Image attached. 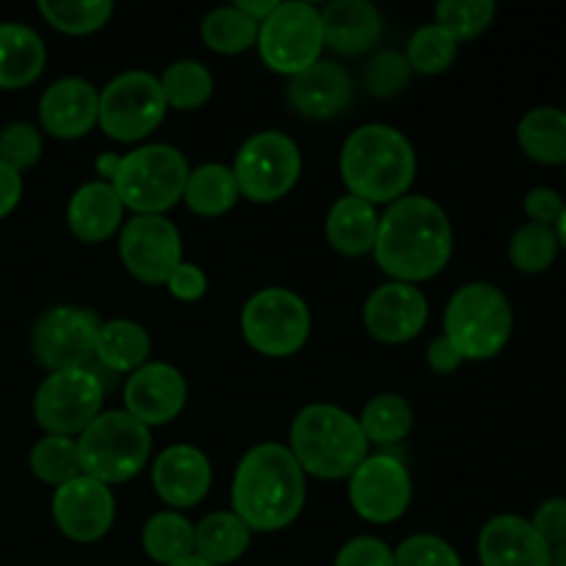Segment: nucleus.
<instances>
[{
  "label": "nucleus",
  "mask_w": 566,
  "mask_h": 566,
  "mask_svg": "<svg viewBox=\"0 0 566 566\" xmlns=\"http://www.w3.org/2000/svg\"><path fill=\"white\" fill-rule=\"evenodd\" d=\"M230 169L243 199L254 205L280 202L302 177V149L285 133L260 130L241 144Z\"/></svg>",
  "instance_id": "nucleus-8"
},
{
  "label": "nucleus",
  "mask_w": 566,
  "mask_h": 566,
  "mask_svg": "<svg viewBox=\"0 0 566 566\" xmlns=\"http://www.w3.org/2000/svg\"><path fill=\"white\" fill-rule=\"evenodd\" d=\"M169 566H216V564H208V562H202V558H197V556H188V558H182V562H177V564H169Z\"/></svg>",
  "instance_id": "nucleus-52"
},
{
  "label": "nucleus",
  "mask_w": 566,
  "mask_h": 566,
  "mask_svg": "<svg viewBox=\"0 0 566 566\" xmlns=\"http://www.w3.org/2000/svg\"><path fill=\"white\" fill-rule=\"evenodd\" d=\"M149 354H153V337L142 324L127 318L99 324L94 363L103 365L108 374H136L142 365L149 363Z\"/></svg>",
  "instance_id": "nucleus-27"
},
{
  "label": "nucleus",
  "mask_w": 566,
  "mask_h": 566,
  "mask_svg": "<svg viewBox=\"0 0 566 566\" xmlns=\"http://www.w3.org/2000/svg\"><path fill=\"white\" fill-rule=\"evenodd\" d=\"M153 431L138 423L125 409H108L92 420L77 437L81 473L99 484H125L149 464Z\"/></svg>",
  "instance_id": "nucleus-7"
},
{
  "label": "nucleus",
  "mask_w": 566,
  "mask_h": 566,
  "mask_svg": "<svg viewBox=\"0 0 566 566\" xmlns=\"http://www.w3.org/2000/svg\"><path fill=\"white\" fill-rule=\"evenodd\" d=\"M352 509L370 525H390L407 514L412 503V475L401 459L374 453L348 479Z\"/></svg>",
  "instance_id": "nucleus-14"
},
{
  "label": "nucleus",
  "mask_w": 566,
  "mask_h": 566,
  "mask_svg": "<svg viewBox=\"0 0 566 566\" xmlns=\"http://www.w3.org/2000/svg\"><path fill=\"white\" fill-rule=\"evenodd\" d=\"M457 53L459 44L437 22H429V25L418 28L412 33L403 59H407L412 72H420V75H440V72H446L457 61Z\"/></svg>",
  "instance_id": "nucleus-39"
},
{
  "label": "nucleus",
  "mask_w": 566,
  "mask_h": 566,
  "mask_svg": "<svg viewBox=\"0 0 566 566\" xmlns=\"http://www.w3.org/2000/svg\"><path fill=\"white\" fill-rule=\"evenodd\" d=\"M188 398V385L180 370L169 363H147L127 376L125 412L133 415L142 426L155 429L166 426L182 412Z\"/></svg>",
  "instance_id": "nucleus-18"
},
{
  "label": "nucleus",
  "mask_w": 566,
  "mask_h": 566,
  "mask_svg": "<svg viewBox=\"0 0 566 566\" xmlns=\"http://www.w3.org/2000/svg\"><path fill=\"white\" fill-rule=\"evenodd\" d=\"M119 160H122V155H116V153L97 155V164H94V169H97L99 180H105V182L114 180L116 169H119Z\"/></svg>",
  "instance_id": "nucleus-50"
},
{
  "label": "nucleus",
  "mask_w": 566,
  "mask_h": 566,
  "mask_svg": "<svg viewBox=\"0 0 566 566\" xmlns=\"http://www.w3.org/2000/svg\"><path fill=\"white\" fill-rule=\"evenodd\" d=\"M409 77H412V70H409L403 53H396V50L376 53L370 64L365 66V86L379 99H390L401 94L409 86Z\"/></svg>",
  "instance_id": "nucleus-41"
},
{
  "label": "nucleus",
  "mask_w": 566,
  "mask_h": 566,
  "mask_svg": "<svg viewBox=\"0 0 566 566\" xmlns=\"http://www.w3.org/2000/svg\"><path fill=\"white\" fill-rule=\"evenodd\" d=\"M105 381L92 365L44 376L33 396V418L48 434L81 437L103 412Z\"/></svg>",
  "instance_id": "nucleus-11"
},
{
  "label": "nucleus",
  "mask_w": 566,
  "mask_h": 566,
  "mask_svg": "<svg viewBox=\"0 0 566 566\" xmlns=\"http://www.w3.org/2000/svg\"><path fill=\"white\" fill-rule=\"evenodd\" d=\"M99 321L92 310L59 304L39 315L31 329V352L42 368L55 370L86 368L94 359Z\"/></svg>",
  "instance_id": "nucleus-13"
},
{
  "label": "nucleus",
  "mask_w": 566,
  "mask_h": 566,
  "mask_svg": "<svg viewBox=\"0 0 566 566\" xmlns=\"http://www.w3.org/2000/svg\"><path fill=\"white\" fill-rule=\"evenodd\" d=\"M166 111L169 108L158 77L144 70H130L116 75L99 92L97 127L114 142L136 144L158 130Z\"/></svg>",
  "instance_id": "nucleus-12"
},
{
  "label": "nucleus",
  "mask_w": 566,
  "mask_h": 566,
  "mask_svg": "<svg viewBox=\"0 0 566 566\" xmlns=\"http://www.w3.org/2000/svg\"><path fill=\"white\" fill-rule=\"evenodd\" d=\"M260 59L276 75H298L310 70L324 53V25L321 9L304 0H285L274 14L260 22Z\"/></svg>",
  "instance_id": "nucleus-10"
},
{
  "label": "nucleus",
  "mask_w": 566,
  "mask_h": 566,
  "mask_svg": "<svg viewBox=\"0 0 566 566\" xmlns=\"http://www.w3.org/2000/svg\"><path fill=\"white\" fill-rule=\"evenodd\" d=\"M42 133L31 122H9L0 130V160L9 164L14 171H25L39 164L42 158Z\"/></svg>",
  "instance_id": "nucleus-40"
},
{
  "label": "nucleus",
  "mask_w": 566,
  "mask_h": 566,
  "mask_svg": "<svg viewBox=\"0 0 566 566\" xmlns=\"http://www.w3.org/2000/svg\"><path fill=\"white\" fill-rule=\"evenodd\" d=\"M99 92L86 77H61L39 97V125L61 142H75L97 127Z\"/></svg>",
  "instance_id": "nucleus-19"
},
{
  "label": "nucleus",
  "mask_w": 566,
  "mask_h": 566,
  "mask_svg": "<svg viewBox=\"0 0 566 566\" xmlns=\"http://www.w3.org/2000/svg\"><path fill=\"white\" fill-rule=\"evenodd\" d=\"M287 451L304 470L321 481H348L354 470L368 459L370 442L363 426L335 403H310L298 409L291 423Z\"/></svg>",
  "instance_id": "nucleus-4"
},
{
  "label": "nucleus",
  "mask_w": 566,
  "mask_h": 566,
  "mask_svg": "<svg viewBox=\"0 0 566 566\" xmlns=\"http://www.w3.org/2000/svg\"><path fill=\"white\" fill-rule=\"evenodd\" d=\"M553 566H566V545L553 551Z\"/></svg>",
  "instance_id": "nucleus-53"
},
{
  "label": "nucleus",
  "mask_w": 566,
  "mask_h": 566,
  "mask_svg": "<svg viewBox=\"0 0 566 566\" xmlns=\"http://www.w3.org/2000/svg\"><path fill=\"white\" fill-rule=\"evenodd\" d=\"M252 545V531L232 512H213L193 525V556L202 562L227 566L243 556Z\"/></svg>",
  "instance_id": "nucleus-29"
},
{
  "label": "nucleus",
  "mask_w": 566,
  "mask_h": 566,
  "mask_svg": "<svg viewBox=\"0 0 566 566\" xmlns=\"http://www.w3.org/2000/svg\"><path fill=\"white\" fill-rule=\"evenodd\" d=\"M564 205H566V199L556 191V188L539 186V188H531V191L525 193L523 208H525V216H528L531 224L556 227Z\"/></svg>",
  "instance_id": "nucleus-45"
},
{
  "label": "nucleus",
  "mask_w": 566,
  "mask_h": 566,
  "mask_svg": "<svg viewBox=\"0 0 566 566\" xmlns=\"http://www.w3.org/2000/svg\"><path fill=\"white\" fill-rule=\"evenodd\" d=\"M119 260L144 285H166L182 263L180 230L166 216H133L119 230Z\"/></svg>",
  "instance_id": "nucleus-15"
},
{
  "label": "nucleus",
  "mask_w": 566,
  "mask_h": 566,
  "mask_svg": "<svg viewBox=\"0 0 566 566\" xmlns=\"http://www.w3.org/2000/svg\"><path fill=\"white\" fill-rule=\"evenodd\" d=\"M352 97L354 81L337 61H315L287 86V103L304 119H335L352 105Z\"/></svg>",
  "instance_id": "nucleus-21"
},
{
  "label": "nucleus",
  "mask_w": 566,
  "mask_h": 566,
  "mask_svg": "<svg viewBox=\"0 0 566 566\" xmlns=\"http://www.w3.org/2000/svg\"><path fill=\"white\" fill-rule=\"evenodd\" d=\"M551 551L566 545V497H547L528 520Z\"/></svg>",
  "instance_id": "nucleus-44"
},
{
  "label": "nucleus",
  "mask_w": 566,
  "mask_h": 566,
  "mask_svg": "<svg viewBox=\"0 0 566 566\" xmlns=\"http://www.w3.org/2000/svg\"><path fill=\"white\" fill-rule=\"evenodd\" d=\"M497 14L495 0H442L434 6V20L457 44L473 42Z\"/></svg>",
  "instance_id": "nucleus-38"
},
{
  "label": "nucleus",
  "mask_w": 566,
  "mask_h": 566,
  "mask_svg": "<svg viewBox=\"0 0 566 566\" xmlns=\"http://www.w3.org/2000/svg\"><path fill=\"white\" fill-rule=\"evenodd\" d=\"M481 566H553V551L534 525L517 514L486 520L479 534Z\"/></svg>",
  "instance_id": "nucleus-22"
},
{
  "label": "nucleus",
  "mask_w": 566,
  "mask_h": 566,
  "mask_svg": "<svg viewBox=\"0 0 566 566\" xmlns=\"http://www.w3.org/2000/svg\"><path fill=\"white\" fill-rule=\"evenodd\" d=\"M188 175L191 166L180 149L169 144H144L122 155L111 186L125 210L136 216H166V210L182 202Z\"/></svg>",
  "instance_id": "nucleus-6"
},
{
  "label": "nucleus",
  "mask_w": 566,
  "mask_h": 566,
  "mask_svg": "<svg viewBox=\"0 0 566 566\" xmlns=\"http://www.w3.org/2000/svg\"><path fill=\"white\" fill-rule=\"evenodd\" d=\"M558 252V238L553 227L542 224H523L509 241V260L520 274H545L553 263H556Z\"/></svg>",
  "instance_id": "nucleus-37"
},
{
  "label": "nucleus",
  "mask_w": 566,
  "mask_h": 566,
  "mask_svg": "<svg viewBox=\"0 0 566 566\" xmlns=\"http://www.w3.org/2000/svg\"><path fill=\"white\" fill-rule=\"evenodd\" d=\"M429 321V302L418 285L385 282L376 287L363 307V324L374 340L401 346L415 340Z\"/></svg>",
  "instance_id": "nucleus-17"
},
{
  "label": "nucleus",
  "mask_w": 566,
  "mask_h": 566,
  "mask_svg": "<svg viewBox=\"0 0 566 566\" xmlns=\"http://www.w3.org/2000/svg\"><path fill=\"white\" fill-rule=\"evenodd\" d=\"M376 235H379V213L374 205L363 202L352 193L337 199L326 213V241L346 258L374 254Z\"/></svg>",
  "instance_id": "nucleus-26"
},
{
  "label": "nucleus",
  "mask_w": 566,
  "mask_h": 566,
  "mask_svg": "<svg viewBox=\"0 0 566 566\" xmlns=\"http://www.w3.org/2000/svg\"><path fill=\"white\" fill-rule=\"evenodd\" d=\"M232 514L252 534H274L296 523L307 503V479L293 453L280 442L249 448L232 475Z\"/></svg>",
  "instance_id": "nucleus-2"
},
{
  "label": "nucleus",
  "mask_w": 566,
  "mask_h": 566,
  "mask_svg": "<svg viewBox=\"0 0 566 566\" xmlns=\"http://www.w3.org/2000/svg\"><path fill=\"white\" fill-rule=\"evenodd\" d=\"M160 92H164L166 108L175 111H197L202 105L210 103L213 97V72L202 64V61L193 59H180L171 61L158 77Z\"/></svg>",
  "instance_id": "nucleus-32"
},
{
  "label": "nucleus",
  "mask_w": 566,
  "mask_h": 566,
  "mask_svg": "<svg viewBox=\"0 0 566 566\" xmlns=\"http://www.w3.org/2000/svg\"><path fill=\"white\" fill-rule=\"evenodd\" d=\"M514 332V310L506 293L492 282H468L448 298L442 337L462 363H486L503 354Z\"/></svg>",
  "instance_id": "nucleus-5"
},
{
  "label": "nucleus",
  "mask_w": 566,
  "mask_h": 566,
  "mask_svg": "<svg viewBox=\"0 0 566 566\" xmlns=\"http://www.w3.org/2000/svg\"><path fill=\"white\" fill-rule=\"evenodd\" d=\"M564 171H566V164H564Z\"/></svg>",
  "instance_id": "nucleus-54"
},
{
  "label": "nucleus",
  "mask_w": 566,
  "mask_h": 566,
  "mask_svg": "<svg viewBox=\"0 0 566 566\" xmlns=\"http://www.w3.org/2000/svg\"><path fill=\"white\" fill-rule=\"evenodd\" d=\"M48 66V48L44 39L25 22H0V88L31 86Z\"/></svg>",
  "instance_id": "nucleus-25"
},
{
  "label": "nucleus",
  "mask_w": 566,
  "mask_h": 566,
  "mask_svg": "<svg viewBox=\"0 0 566 566\" xmlns=\"http://www.w3.org/2000/svg\"><path fill=\"white\" fill-rule=\"evenodd\" d=\"M553 230H556V238H558V247H562V249H566V205H564L562 216H558V221H556V227H553Z\"/></svg>",
  "instance_id": "nucleus-51"
},
{
  "label": "nucleus",
  "mask_w": 566,
  "mask_h": 566,
  "mask_svg": "<svg viewBox=\"0 0 566 566\" xmlns=\"http://www.w3.org/2000/svg\"><path fill=\"white\" fill-rule=\"evenodd\" d=\"M241 332L258 354L285 359L310 340L313 318L307 302L291 287H263L243 304Z\"/></svg>",
  "instance_id": "nucleus-9"
},
{
  "label": "nucleus",
  "mask_w": 566,
  "mask_h": 566,
  "mask_svg": "<svg viewBox=\"0 0 566 566\" xmlns=\"http://www.w3.org/2000/svg\"><path fill=\"white\" fill-rule=\"evenodd\" d=\"M142 547L155 564L169 566L193 556V525L180 512H158L144 523Z\"/></svg>",
  "instance_id": "nucleus-33"
},
{
  "label": "nucleus",
  "mask_w": 566,
  "mask_h": 566,
  "mask_svg": "<svg viewBox=\"0 0 566 566\" xmlns=\"http://www.w3.org/2000/svg\"><path fill=\"white\" fill-rule=\"evenodd\" d=\"M392 556H396V566H464L453 545L434 534L407 536L392 551Z\"/></svg>",
  "instance_id": "nucleus-42"
},
{
  "label": "nucleus",
  "mask_w": 566,
  "mask_h": 566,
  "mask_svg": "<svg viewBox=\"0 0 566 566\" xmlns=\"http://www.w3.org/2000/svg\"><path fill=\"white\" fill-rule=\"evenodd\" d=\"M66 224L81 243H103L125 224V205L111 182H83L66 205Z\"/></svg>",
  "instance_id": "nucleus-23"
},
{
  "label": "nucleus",
  "mask_w": 566,
  "mask_h": 566,
  "mask_svg": "<svg viewBox=\"0 0 566 566\" xmlns=\"http://www.w3.org/2000/svg\"><path fill=\"white\" fill-rule=\"evenodd\" d=\"M340 177L348 193L368 205L407 197L418 177V155L398 127L370 122L357 127L340 149Z\"/></svg>",
  "instance_id": "nucleus-3"
},
{
  "label": "nucleus",
  "mask_w": 566,
  "mask_h": 566,
  "mask_svg": "<svg viewBox=\"0 0 566 566\" xmlns=\"http://www.w3.org/2000/svg\"><path fill=\"white\" fill-rule=\"evenodd\" d=\"M28 468L39 481L50 486H61L81 475V459H77L75 437L44 434L28 453Z\"/></svg>",
  "instance_id": "nucleus-36"
},
{
  "label": "nucleus",
  "mask_w": 566,
  "mask_h": 566,
  "mask_svg": "<svg viewBox=\"0 0 566 566\" xmlns=\"http://www.w3.org/2000/svg\"><path fill=\"white\" fill-rule=\"evenodd\" d=\"M357 420L370 446H396L412 434L415 409L407 398L396 396V392H381L365 403Z\"/></svg>",
  "instance_id": "nucleus-31"
},
{
  "label": "nucleus",
  "mask_w": 566,
  "mask_h": 566,
  "mask_svg": "<svg viewBox=\"0 0 566 566\" xmlns=\"http://www.w3.org/2000/svg\"><path fill=\"white\" fill-rule=\"evenodd\" d=\"M335 566H396L390 545L376 536H354L337 553Z\"/></svg>",
  "instance_id": "nucleus-43"
},
{
  "label": "nucleus",
  "mask_w": 566,
  "mask_h": 566,
  "mask_svg": "<svg viewBox=\"0 0 566 566\" xmlns=\"http://www.w3.org/2000/svg\"><path fill=\"white\" fill-rule=\"evenodd\" d=\"M50 512H53L55 528L66 539L92 545V542L108 536V531L114 528L116 497L111 486L81 473L66 484L55 486Z\"/></svg>",
  "instance_id": "nucleus-16"
},
{
  "label": "nucleus",
  "mask_w": 566,
  "mask_h": 566,
  "mask_svg": "<svg viewBox=\"0 0 566 566\" xmlns=\"http://www.w3.org/2000/svg\"><path fill=\"white\" fill-rule=\"evenodd\" d=\"M517 144L534 164H566V111L556 105L531 108L517 125Z\"/></svg>",
  "instance_id": "nucleus-28"
},
{
  "label": "nucleus",
  "mask_w": 566,
  "mask_h": 566,
  "mask_svg": "<svg viewBox=\"0 0 566 566\" xmlns=\"http://www.w3.org/2000/svg\"><path fill=\"white\" fill-rule=\"evenodd\" d=\"M232 6H235L241 14H247L249 20H254L260 25V22H265L271 14H274V9L280 6V0H235Z\"/></svg>",
  "instance_id": "nucleus-49"
},
{
  "label": "nucleus",
  "mask_w": 566,
  "mask_h": 566,
  "mask_svg": "<svg viewBox=\"0 0 566 566\" xmlns=\"http://www.w3.org/2000/svg\"><path fill=\"white\" fill-rule=\"evenodd\" d=\"M324 44L332 53L363 55L381 39V14L368 0H335L321 9Z\"/></svg>",
  "instance_id": "nucleus-24"
},
{
  "label": "nucleus",
  "mask_w": 566,
  "mask_h": 566,
  "mask_svg": "<svg viewBox=\"0 0 566 566\" xmlns=\"http://www.w3.org/2000/svg\"><path fill=\"white\" fill-rule=\"evenodd\" d=\"M22 175L0 160V219L11 216L22 199Z\"/></svg>",
  "instance_id": "nucleus-48"
},
{
  "label": "nucleus",
  "mask_w": 566,
  "mask_h": 566,
  "mask_svg": "<svg viewBox=\"0 0 566 566\" xmlns=\"http://www.w3.org/2000/svg\"><path fill=\"white\" fill-rule=\"evenodd\" d=\"M213 484L210 459L193 446H169L153 462V486L171 509H191L205 501Z\"/></svg>",
  "instance_id": "nucleus-20"
},
{
  "label": "nucleus",
  "mask_w": 566,
  "mask_h": 566,
  "mask_svg": "<svg viewBox=\"0 0 566 566\" xmlns=\"http://www.w3.org/2000/svg\"><path fill=\"white\" fill-rule=\"evenodd\" d=\"M36 11L50 28L66 36H88L105 28L114 17L111 0H39Z\"/></svg>",
  "instance_id": "nucleus-34"
},
{
  "label": "nucleus",
  "mask_w": 566,
  "mask_h": 566,
  "mask_svg": "<svg viewBox=\"0 0 566 566\" xmlns=\"http://www.w3.org/2000/svg\"><path fill=\"white\" fill-rule=\"evenodd\" d=\"M258 22L241 14L235 6H219V9L208 11L202 20V42L221 55L247 53L249 48L258 44Z\"/></svg>",
  "instance_id": "nucleus-35"
},
{
  "label": "nucleus",
  "mask_w": 566,
  "mask_h": 566,
  "mask_svg": "<svg viewBox=\"0 0 566 566\" xmlns=\"http://www.w3.org/2000/svg\"><path fill=\"white\" fill-rule=\"evenodd\" d=\"M453 254V227L446 210L423 193H407L379 216L374 260L392 282L434 280Z\"/></svg>",
  "instance_id": "nucleus-1"
},
{
  "label": "nucleus",
  "mask_w": 566,
  "mask_h": 566,
  "mask_svg": "<svg viewBox=\"0 0 566 566\" xmlns=\"http://www.w3.org/2000/svg\"><path fill=\"white\" fill-rule=\"evenodd\" d=\"M241 199L238 191L235 175L230 166L224 164H202L191 169L186 182V193L182 202L191 213L205 216V219H216V216L230 213Z\"/></svg>",
  "instance_id": "nucleus-30"
},
{
  "label": "nucleus",
  "mask_w": 566,
  "mask_h": 566,
  "mask_svg": "<svg viewBox=\"0 0 566 566\" xmlns=\"http://www.w3.org/2000/svg\"><path fill=\"white\" fill-rule=\"evenodd\" d=\"M166 287H169L171 296L180 298V302H199V298L205 296V291H208V276H205V271L199 269L197 263H186V260H182V263L169 274Z\"/></svg>",
  "instance_id": "nucleus-46"
},
{
  "label": "nucleus",
  "mask_w": 566,
  "mask_h": 566,
  "mask_svg": "<svg viewBox=\"0 0 566 566\" xmlns=\"http://www.w3.org/2000/svg\"><path fill=\"white\" fill-rule=\"evenodd\" d=\"M426 363H429L431 374H440V376H451L462 368V357H459L457 348L448 343V337H434V340L429 343Z\"/></svg>",
  "instance_id": "nucleus-47"
}]
</instances>
